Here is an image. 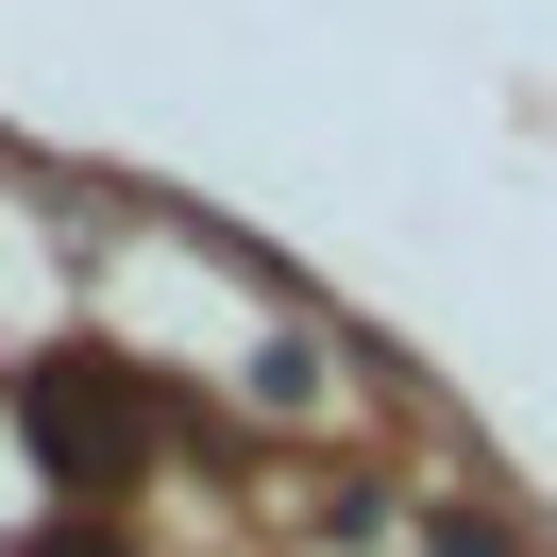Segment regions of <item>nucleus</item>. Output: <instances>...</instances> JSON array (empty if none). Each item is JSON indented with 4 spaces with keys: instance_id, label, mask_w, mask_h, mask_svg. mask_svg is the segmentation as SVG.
<instances>
[{
    "instance_id": "f03ea898",
    "label": "nucleus",
    "mask_w": 557,
    "mask_h": 557,
    "mask_svg": "<svg viewBox=\"0 0 557 557\" xmlns=\"http://www.w3.org/2000/svg\"><path fill=\"white\" fill-rule=\"evenodd\" d=\"M35 557H119V541H35Z\"/></svg>"
},
{
    "instance_id": "f257e3e1",
    "label": "nucleus",
    "mask_w": 557,
    "mask_h": 557,
    "mask_svg": "<svg viewBox=\"0 0 557 557\" xmlns=\"http://www.w3.org/2000/svg\"><path fill=\"white\" fill-rule=\"evenodd\" d=\"M440 557H490V523H440Z\"/></svg>"
}]
</instances>
